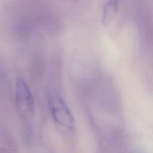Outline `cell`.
<instances>
[{
	"label": "cell",
	"mask_w": 153,
	"mask_h": 153,
	"mask_svg": "<svg viewBox=\"0 0 153 153\" xmlns=\"http://www.w3.org/2000/svg\"><path fill=\"white\" fill-rule=\"evenodd\" d=\"M48 103L55 123L68 132L74 131L75 128L74 117L61 95L56 91H51L48 95Z\"/></svg>",
	"instance_id": "1"
},
{
	"label": "cell",
	"mask_w": 153,
	"mask_h": 153,
	"mask_svg": "<svg viewBox=\"0 0 153 153\" xmlns=\"http://www.w3.org/2000/svg\"><path fill=\"white\" fill-rule=\"evenodd\" d=\"M15 103L22 120L29 122L33 118L35 111L34 99L27 83L21 76H19L16 82Z\"/></svg>",
	"instance_id": "2"
},
{
	"label": "cell",
	"mask_w": 153,
	"mask_h": 153,
	"mask_svg": "<svg viewBox=\"0 0 153 153\" xmlns=\"http://www.w3.org/2000/svg\"><path fill=\"white\" fill-rule=\"evenodd\" d=\"M120 0H107L103 9L101 23L103 26H109L117 13Z\"/></svg>",
	"instance_id": "3"
}]
</instances>
